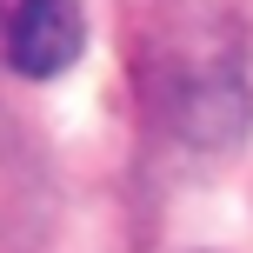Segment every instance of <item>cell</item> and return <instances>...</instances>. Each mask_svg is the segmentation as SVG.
<instances>
[{"mask_svg": "<svg viewBox=\"0 0 253 253\" xmlns=\"http://www.w3.org/2000/svg\"><path fill=\"white\" fill-rule=\"evenodd\" d=\"M153 93L160 114L187 147L227 153L253 133V80L227 27L213 20H180L173 40L153 53Z\"/></svg>", "mask_w": 253, "mask_h": 253, "instance_id": "cell-1", "label": "cell"}, {"mask_svg": "<svg viewBox=\"0 0 253 253\" xmlns=\"http://www.w3.org/2000/svg\"><path fill=\"white\" fill-rule=\"evenodd\" d=\"M87 47V7L80 0H0V53L13 74L53 80Z\"/></svg>", "mask_w": 253, "mask_h": 253, "instance_id": "cell-2", "label": "cell"}]
</instances>
